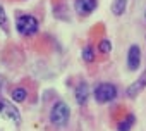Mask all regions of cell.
I'll return each instance as SVG.
<instances>
[{
	"label": "cell",
	"instance_id": "cell-10",
	"mask_svg": "<svg viewBox=\"0 0 146 131\" xmlns=\"http://www.w3.org/2000/svg\"><path fill=\"white\" fill-rule=\"evenodd\" d=\"M127 7V0H113L112 2V12L115 16H122Z\"/></svg>",
	"mask_w": 146,
	"mask_h": 131
},
{
	"label": "cell",
	"instance_id": "cell-7",
	"mask_svg": "<svg viewBox=\"0 0 146 131\" xmlns=\"http://www.w3.org/2000/svg\"><path fill=\"white\" fill-rule=\"evenodd\" d=\"M144 86H146V73H144L141 78H137L132 85H129V88H127V97H129V98H136V97L144 90Z\"/></svg>",
	"mask_w": 146,
	"mask_h": 131
},
{
	"label": "cell",
	"instance_id": "cell-11",
	"mask_svg": "<svg viewBox=\"0 0 146 131\" xmlns=\"http://www.w3.org/2000/svg\"><path fill=\"white\" fill-rule=\"evenodd\" d=\"M132 124H134V116H129V117H125L124 121H120V122H119L117 129H119V131H131Z\"/></svg>",
	"mask_w": 146,
	"mask_h": 131
},
{
	"label": "cell",
	"instance_id": "cell-5",
	"mask_svg": "<svg viewBox=\"0 0 146 131\" xmlns=\"http://www.w3.org/2000/svg\"><path fill=\"white\" fill-rule=\"evenodd\" d=\"M141 66V50L137 45H132L127 52V68L129 71H137Z\"/></svg>",
	"mask_w": 146,
	"mask_h": 131
},
{
	"label": "cell",
	"instance_id": "cell-12",
	"mask_svg": "<svg viewBox=\"0 0 146 131\" xmlns=\"http://www.w3.org/2000/svg\"><path fill=\"white\" fill-rule=\"evenodd\" d=\"M83 59H84V62H93L95 60V52H93V47H84L83 48Z\"/></svg>",
	"mask_w": 146,
	"mask_h": 131
},
{
	"label": "cell",
	"instance_id": "cell-1",
	"mask_svg": "<svg viewBox=\"0 0 146 131\" xmlns=\"http://www.w3.org/2000/svg\"><path fill=\"white\" fill-rule=\"evenodd\" d=\"M69 119H70V109L65 102H57L53 104L52 110H50V121L53 126L57 128H65L69 124Z\"/></svg>",
	"mask_w": 146,
	"mask_h": 131
},
{
	"label": "cell",
	"instance_id": "cell-9",
	"mask_svg": "<svg viewBox=\"0 0 146 131\" xmlns=\"http://www.w3.org/2000/svg\"><path fill=\"white\" fill-rule=\"evenodd\" d=\"M11 97H12V100H14V102L21 104V102H24V100H26V97H28V90H26V88H23V86H16V88L12 90Z\"/></svg>",
	"mask_w": 146,
	"mask_h": 131
},
{
	"label": "cell",
	"instance_id": "cell-15",
	"mask_svg": "<svg viewBox=\"0 0 146 131\" xmlns=\"http://www.w3.org/2000/svg\"><path fill=\"white\" fill-rule=\"evenodd\" d=\"M144 17H146V11H144Z\"/></svg>",
	"mask_w": 146,
	"mask_h": 131
},
{
	"label": "cell",
	"instance_id": "cell-2",
	"mask_svg": "<svg viewBox=\"0 0 146 131\" xmlns=\"http://www.w3.org/2000/svg\"><path fill=\"white\" fill-rule=\"evenodd\" d=\"M38 26H40V24H38V19L33 17V16H29V14L19 16L17 21H16L17 31H19L21 35H24V36H33V35H36Z\"/></svg>",
	"mask_w": 146,
	"mask_h": 131
},
{
	"label": "cell",
	"instance_id": "cell-14",
	"mask_svg": "<svg viewBox=\"0 0 146 131\" xmlns=\"http://www.w3.org/2000/svg\"><path fill=\"white\" fill-rule=\"evenodd\" d=\"M7 26H9V21H7V16H5V11L0 7V28L7 31Z\"/></svg>",
	"mask_w": 146,
	"mask_h": 131
},
{
	"label": "cell",
	"instance_id": "cell-13",
	"mask_svg": "<svg viewBox=\"0 0 146 131\" xmlns=\"http://www.w3.org/2000/svg\"><path fill=\"white\" fill-rule=\"evenodd\" d=\"M98 50H100L102 53H108V52L112 50V43H110L107 38H103V40L98 43Z\"/></svg>",
	"mask_w": 146,
	"mask_h": 131
},
{
	"label": "cell",
	"instance_id": "cell-6",
	"mask_svg": "<svg viewBox=\"0 0 146 131\" xmlns=\"http://www.w3.org/2000/svg\"><path fill=\"white\" fill-rule=\"evenodd\" d=\"M74 5H76V11H78L79 16H90L96 9L98 2L96 0H76Z\"/></svg>",
	"mask_w": 146,
	"mask_h": 131
},
{
	"label": "cell",
	"instance_id": "cell-3",
	"mask_svg": "<svg viewBox=\"0 0 146 131\" xmlns=\"http://www.w3.org/2000/svg\"><path fill=\"white\" fill-rule=\"evenodd\" d=\"M93 95H95L98 104H107V102H112L117 97V88L110 83H102L95 88Z\"/></svg>",
	"mask_w": 146,
	"mask_h": 131
},
{
	"label": "cell",
	"instance_id": "cell-4",
	"mask_svg": "<svg viewBox=\"0 0 146 131\" xmlns=\"http://www.w3.org/2000/svg\"><path fill=\"white\" fill-rule=\"evenodd\" d=\"M0 116L4 117H9L12 122L19 124L21 122V114H19V109L14 107V104H11L9 100L5 98H0Z\"/></svg>",
	"mask_w": 146,
	"mask_h": 131
},
{
	"label": "cell",
	"instance_id": "cell-8",
	"mask_svg": "<svg viewBox=\"0 0 146 131\" xmlns=\"http://www.w3.org/2000/svg\"><path fill=\"white\" fill-rule=\"evenodd\" d=\"M88 97H90V86L86 83H79L76 88V102L79 105H83V104H86Z\"/></svg>",
	"mask_w": 146,
	"mask_h": 131
}]
</instances>
